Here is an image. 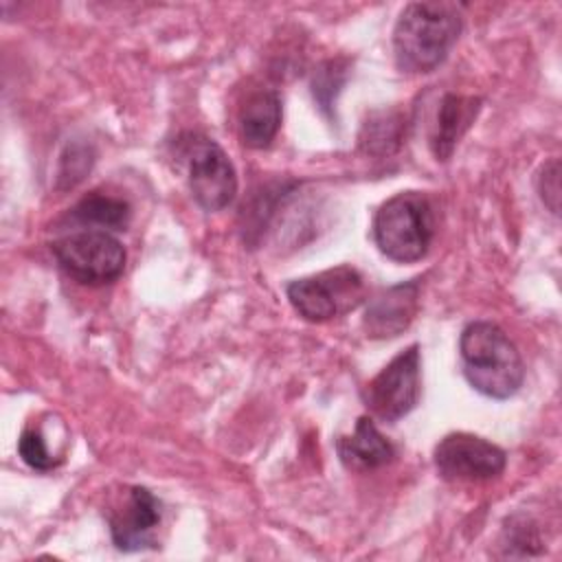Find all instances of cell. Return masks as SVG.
<instances>
[{"label":"cell","mask_w":562,"mask_h":562,"mask_svg":"<svg viewBox=\"0 0 562 562\" xmlns=\"http://www.w3.org/2000/svg\"><path fill=\"white\" fill-rule=\"evenodd\" d=\"M463 20L452 2H411L393 29V55L402 72L435 70L457 44Z\"/></svg>","instance_id":"1"},{"label":"cell","mask_w":562,"mask_h":562,"mask_svg":"<svg viewBox=\"0 0 562 562\" xmlns=\"http://www.w3.org/2000/svg\"><path fill=\"white\" fill-rule=\"evenodd\" d=\"M461 371L468 384L485 397L507 400L525 380V362L509 336L490 321H474L459 338Z\"/></svg>","instance_id":"2"},{"label":"cell","mask_w":562,"mask_h":562,"mask_svg":"<svg viewBox=\"0 0 562 562\" xmlns=\"http://www.w3.org/2000/svg\"><path fill=\"white\" fill-rule=\"evenodd\" d=\"M435 237L430 200L419 191H402L389 198L373 217V239L380 252L400 263L426 257Z\"/></svg>","instance_id":"3"},{"label":"cell","mask_w":562,"mask_h":562,"mask_svg":"<svg viewBox=\"0 0 562 562\" xmlns=\"http://www.w3.org/2000/svg\"><path fill=\"white\" fill-rule=\"evenodd\" d=\"M290 305L310 323H325L356 310L364 299L362 274L351 266H336L312 277L294 279L285 288Z\"/></svg>","instance_id":"4"},{"label":"cell","mask_w":562,"mask_h":562,"mask_svg":"<svg viewBox=\"0 0 562 562\" xmlns=\"http://www.w3.org/2000/svg\"><path fill=\"white\" fill-rule=\"evenodd\" d=\"M59 268L83 285L116 281L125 270V248L108 231L86 228L64 235L50 244Z\"/></svg>","instance_id":"5"},{"label":"cell","mask_w":562,"mask_h":562,"mask_svg":"<svg viewBox=\"0 0 562 562\" xmlns=\"http://www.w3.org/2000/svg\"><path fill=\"white\" fill-rule=\"evenodd\" d=\"M182 156L193 200L209 213L226 209L237 195V173L228 154L213 138L189 134Z\"/></svg>","instance_id":"6"},{"label":"cell","mask_w":562,"mask_h":562,"mask_svg":"<svg viewBox=\"0 0 562 562\" xmlns=\"http://www.w3.org/2000/svg\"><path fill=\"white\" fill-rule=\"evenodd\" d=\"M422 393V356L419 345L400 351L375 378L362 389L364 406L382 422H397L408 415Z\"/></svg>","instance_id":"7"},{"label":"cell","mask_w":562,"mask_h":562,"mask_svg":"<svg viewBox=\"0 0 562 562\" xmlns=\"http://www.w3.org/2000/svg\"><path fill=\"white\" fill-rule=\"evenodd\" d=\"M432 461L446 481L481 483L505 470L507 454L501 446L479 435L450 432L435 446Z\"/></svg>","instance_id":"8"},{"label":"cell","mask_w":562,"mask_h":562,"mask_svg":"<svg viewBox=\"0 0 562 562\" xmlns=\"http://www.w3.org/2000/svg\"><path fill=\"white\" fill-rule=\"evenodd\" d=\"M160 507V501L147 487H130L123 505L110 514V533L116 549L140 551L156 547V529L162 520Z\"/></svg>","instance_id":"9"},{"label":"cell","mask_w":562,"mask_h":562,"mask_svg":"<svg viewBox=\"0 0 562 562\" xmlns=\"http://www.w3.org/2000/svg\"><path fill=\"white\" fill-rule=\"evenodd\" d=\"M419 310V281H406L380 290L367 303L362 327L369 338H395L415 318Z\"/></svg>","instance_id":"10"},{"label":"cell","mask_w":562,"mask_h":562,"mask_svg":"<svg viewBox=\"0 0 562 562\" xmlns=\"http://www.w3.org/2000/svg\"><path fill=\"white\" fill-rule=\"evenodd\" d=\"M336 452L342 465L356 472L382 468L391 463L395 457L393 443L378 430L373 419L367 415H362L356 422V428L351 435L338 437Z\"/></svg>","instance_id":"11"},{"label":"cell","mask_w":562,"mask_h":562,"mask_svg":"<svg viewBox=\"0 0 562 562\" xmlns=\"http://www.w3.org/2000/svg\"><path fill=\"white\" fill-rule=\"evenodd\" d=\"M479 110H481V101L474 97H461V94H450V92L443 94V99L437 108L435 125H432L430 140H428L430 151L437 160L446 162L452 156L457 143L470 130Z\"/></svg>","instance_id":"12"},{"label":"cell","mask_w":562,"mask_h":562,"mask_svg":"<svg viewBox=\"0 0 562 562\" xmlns=\"http://www.w3.org/2000/svg\"><path fill=\"white\" fill-rule=\"evenodd\" d=\"M281 125V97L277 90L252 92L239 112V136L250 149L268 147Z\"/></svg>","instance_id":"13"},{"label":"cell","mask_w":562,"mask_h":562,"mask_svg":"<svg viewBox=\"0 0 562 562\" xmlns=\"http://www.w3.org/2000/svg\"><path fill=\"white\" fill-rule=\"evenodd\" d=\"M70 217L81 226H97V231H125L132 220V206L123 198L92 191L72 206Z\"/></svg>","instance_id":"14"},{"label":"cell","mask_w":562,"mask_h":562,"mask_svg":"<svg viewBox=\"0 0 562 562\" xmlns=\"http://www.w3.org/2000/svg\"><path fill=\"white\" fill-rule=\"evenodd\" d=\"M358 140L367 154H393L404 140V116L397 110L371 112L369 119L362 123Z\"/></svg>","instance_id":"15"},{"label":"cell","mask_w":562,"mask_h":562,"mask_svg":"<svg viewBox=\"0 0 562 562\" xmlns=\"http://www.w3.org/2000/svg\"><path fill=\"white\" fill-rule=\"evenodd\" d=\"M345 79H347L345 61L329 59L318 66V70L314 72V79H312V92L323 110H329L334 105L336 94L342 88Z\"/></svg>","instance_id":"16"},{"label":"cell","mask_w":562,"mask_h":562,"mask_svg":"<svg viewBox=\"0 0 562 562\" xmlns=\"http://www.w3.org/2000/svg\"><path fill=\"white\" fill-rule=\"evenodd\" d=\"M503 547L507 549V555H518V558L542 553L538 527L529 518H520V516L509 518V527H505Z\"/></svg>","instance_id":"17"},{"label":"cell","mask_w":562,"mask_h":562,"mask_svg":"<svg viewBox=\"0 0 562 562\" xmlns=\"http://www.w3.org/2000/svg\"><path fill=\"white\" fill-rule=\"evenodd\" d=\"M18 452L22 457V461L26 465H31L33 470H40V472H48L53 468L59 465L61 459H55L48 448H46V441L42 437L40 430L35 428H26L20 439H18Z\"/></svg>","instance_id":"18"},{"label":"cell","mask_w":562,"mask_h":562,"mask_svg":"<svg viewBox=\"0 0 562 562\" xmlns=\"http://www.w3.org/2000/svg\"><path fill=\"white\" fill-rule=\"evenodd\" d=\"M90 165H92V158L88 156V147H68L66 154L61 156L59 180H66L64 187H72L83 178Z\"/></svg>","instance_id":"19"},{"label":"cell","mask_w":562,"mask_h":562,"mask_svg":"<svg viewBox=\"0 0 562 562\" xmlns=\"http://www.w3.org/2000/svg\"><path fill=\"white\" fill-rule=\"evenodd\" d=\"M538 191L542 202L549 206V211L558 215L560 211V162L558 160H551L542 167L538 176Z\"/></svg>","instance_id":"20"}]
</instances>
